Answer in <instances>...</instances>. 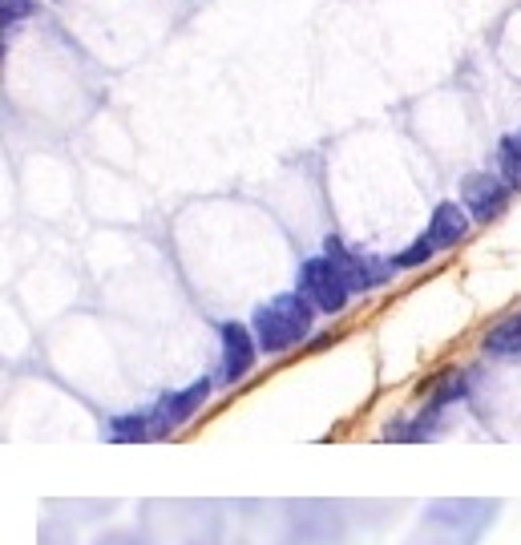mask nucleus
I'll list each match as a JSON object with an SVG mask.
<instances>
[{"label": "nucleus", "mask_w": 521, "mask_h": 545, "mask_svg": "<svg viewBox=\"0 0 521 545\" xmlns=\"http://www.w3.org/2000/svg\"><path fill=\"white\" fill-rule=\"evenodd\" d=\"M316 319H320V311L291 287V291H279V295L255 303L247 323L259 340V352L267 360H275V356H287L295 348H307V340L316 336Z\"/></svg>", "instance_id": "1"}, {"label": "nucleus", "mask_w": 521, "mask_h": 545, "mask_svg": "<svg viewBox=\"0 0 521 545\" xmlns=\"http://www.w3.org/2000/svg\"><path fill=\"white\" fill-rule=\"evenodd\" d=\"M215 388H219V380H215V376H198V380H190V384H182V388H166V392H158V396L146 404V412H150V428H154V441L178 436L190 420H198V412H202L206 404H211Z\"/></svg>", "instance_id": "2"}, {"label": "nucleus", "mask_w": 521, "mask_h": 545, "mask_svg": "<svg viewBox=\"0 0 521 545\" xmlns=\"http://www.w3.org/2000/svg\"><path fill=\"white\" fill-rule=\"evenodd\" d=\"M295 291L316 307L320 315H328V319H336V315H344L348 307H352V287H348V279L340 275V267L324 255V251H316V255H307V259H299V267H295Z\"/></svg>", "instance_id": "3"}, {"label": "nucleus", "mask_w": 521, "mask_h": 545, "mask_svg": "<svg viewBox=\"0 0 521 545\" xmlns=\"http://www.w3.org/2000/svg\"><path fill=\"white\" fill-rule=\"evenodd\" d=\"M320 251L340 267V275L348 279L352 295H372V291H380V287H388V283L396 279V267H392V259H388V255H376V251L352 247V243H348V239H340V235H328Z\"/></svg>", "instance_id": "4"}, {"label": "nucleus", "mask_w": 521, "mask_h": 545, "mask_svg": "<svg viewBox=\"0 0 521 545\" xmlns=\"http://www.w3.org/2000/svg\"><path fill=\"white\" fill-rule=\"evenodd\" d=\"M259 360H263V352H259V340H255V332H251V323H243V319H223V323H219V372H215L219 388L243 384V380L255 372Z\"/></svg>", "instance_id": "5"}, {"label": "nucleus", "mask_w": 521, "mask_h": 545, "mask_svg": "<svg viewBox=\"0 0 521 545\" xmlns=\"http://www.w3.org/2000/svg\"><path fill=\"white\" fill-rule=\"evenodd\" d=\"M457 198L465 202V210L473 214V223H477V227H489V223H497V218L509 210L513 190H509V182L489 166V170H473V174H465V178H461Z\"/></svg>", "instance_id": "6"}, {"label": "nucleus", "mask_w": 521, "mask_h": 545, "mask_svg": "<svg viewBox=\"0 0 521 545\" xmlns=\"http://www.w3.org/2000/svg\"><path fill=\"white\" fill-rule=\"evenodd\" d=\"M473 214L465 210V202L461 198H441L437 206H433V214H429V223H425V239L445 255V251H453V247H461L469 235H473Z\"/></svg>", "instance_id": "7"}, {"label": "nucleus", "mask_w": 521, "mask_h": 545, "mask_svg": "<svg viewBox=\"0 0 521 545\" xmlns=\"http://www.w3.org/2000/svg\"><path fill=\"white\" fill-rule=\"evenodd\" d=\"M477 348L489 360H521V307L501 315L497 323H489L477 340Z\"/></svg>", "instance_id": "8"}, {"label": "nucleus", "mask_w": 521, "mask_h": 545, "mask_svg": "<svg viewBox=\"0 0 521 545\" xmlns=\"http://www.w3.org/2000/svg\"><path fill=\"white\" fill-rule=\"evenodd\" d=\"M101 436L110 445H150L154 428H150V412L146 408H130V412H114L101 424Z\"/></svg>", "instance_id": "9"}, {"label": "nucleus", "mask_w": 521, "mask_h": 545, "mask_svg": "<svg viewBox=\"0 0 521 545\" xmlns=\"http://www.w3.org/2000/svg\"><path fill=\"white\" fill-rule=\"evenodd\" d=\"M469 372H461V368H449V372H437L421 392H425V408H433V412H445V408H453V404H461V400H469Z\"/></svg>", "instance_id": "10"}, {"label": "nucleus", "mask_w": 521, "mask_h": 545, "mask_svg": "<svg viewBox=\"0 0 521 545\" xmlns=\"http://www.w3.org/2000/svg\"><path fill=\"white\" fill-rule=\"evenodd\" d=\"M388 259H392L396 275H408V271H421V267H429L433 259H441V251H437L425 235H416L412 243H404V247H400V251H392Z\"/></svg>", "instance_id": "11"}, {"label": "nucleus", "mask_w": 521, "mask_h": 545, "mask_svg": "<svg viewBox=\"0 0 521 545\" xmlns=\"http://www.w3.org/2000/svg\"><path fill=\"white\" fill-rule=\"evenodd\" d=\"M493 170L509 182L513 194H521V142H517V134H505V138L497 142V150H493Z\"/></svg>", "instance_id": "12"}, {"label": "nucleus", "mask_w": 521, "mask_h": 545, "mask_svg": "<svg viewBox=\"0 0 521 545\" xmlns=\"http://www.w3.org/2000/svg\"><path fill=\"white\" fill-rule=\"evenodd\" d=\"M29 13H33V0H0V29H5V37H9V29H17Z\"/></svg>", "instance_id": "13"}, {"label": "nucleus", "mask_w": 521, "mask_h": 545, "mask_svg": "<svg viewBox=\"0 0 521 545\" xmlns=\"http://www.w3.org/2000/svg\"><path fill=\"white\" fill-rule=\"evenodd\" d=\"M513 134H517V142H521V126H517V130H513Z\"/></svg>", "instance_id": "14"}]
</instances>
